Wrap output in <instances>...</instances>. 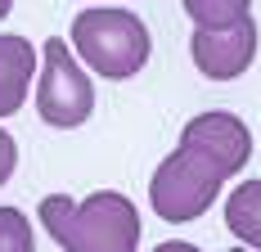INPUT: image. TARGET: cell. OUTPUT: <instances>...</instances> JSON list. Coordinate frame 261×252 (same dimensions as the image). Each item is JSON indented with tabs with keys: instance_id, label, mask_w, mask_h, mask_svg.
<instances>
[{
	"instance_id": "cell-1",
	"label": "cell",
	"mask_w": 261,
	"mask_h": 252,
	"mask_svg": "<svg viewBox=\"0 0 261 252\" xmlns=\"http://www.w3.org/2000/svg\"><path fill=\"white\" fill-rule=\"evenodd\" d=\"M41 225L63 252H135L140 248V207L117 189H95L90 198L50 194L41 198Z\"/></svg>"
},
{
	"instance_id": "cell-2",
	"label": "cell",
	"mask_w": 261,
	"mask_h": 252,
	"mask_svg": "<svg viewBox=\"0 0 261 252\" xmlns=\"http://www.w3.org/2000/svg\"><path fill=\"white\" fill-rule=\"evenodd\" d=\"M72 45L77 54L108 81H126L149 63V27L130 9H81L72 18Z\"/></svg>"
},
{
	"instance_id": "cell-3",
	"label": "cell",
	"mask_w": 261,
	"mask_h": 252,
	"mask_svg": "<svg viewBox=\"0 0 261 252\" xmlns=\"http://www.w3.org/2000/svg\"><path fill=\"white\" fill-rule=\"evenodd\" d=\"M225 180H230V171L212 153L194 149V144H176V153H167L149 180V203L162 221L185 225V221H198L216 203Z\"/></svg>"
},
{
	"instance_id": "cell-4",
	"label": "cell",
	"mask_w": 261,
	"mask_h": 252,
	"mask_svg": "<svg viewBox=\"0 0 261 252\" xmlns=\"http://www.w3.org/2000/svg\"><path fill=\"white\" fill-rule=\"evenodd\" d=\"M36 113L45 126L72 131L95 113V86L81 72V63L68 54L63 36H50L41 45V81H36Z\"/></svg>"
},
{
	"instance_id": "cell-5",
	"label": "cell",
	"mask_w": 261,
	"mask_h": 252,
	"mask_svg": "<svg viewBox=\"0 0 261 252\" xmlns=\"http://www.w3.org/2000/svg\"><path fill=\"white\" fill-rule=\"evenodd\" d=\"M189 54H194V63H198L203 77H212V81H234L257 59V23L243 18V23L225 27V32H198L194 27Z\"/></svg>"
},
{
	"instance_id": "cell-6",
	"label": "cell",
	"mask_w": 261,
	"mask_h": 252,
	"mask_svg": "<svg viewBox=\"0 0 261 252\" xmlns=\"http://www.w3.org/2000/svg\"><path fill=\"white\" fill-rule=\"evenodd\" d=\"M180 144H194V149L212 153L234 176L239 167H248V158H252V131H248L243 117L225 113V108H212V113H198V117L185 122Z\"/></svg>"
},
{
	"instance_id": "cell-7",
	"label": "cell",
	"mask_w": 261,
	"mask_h": 252,
	"mask_svg": "<svg viewBox=\"0 0 261 252\" xmlns=\"http://www.w3.org/2000/svg\"><path fill=\"white\" fill-rule=\"evenodd\" d=\"M36 63H41V50H32L27 36L0 32V117H14L23 108Z\"/></svg>"
},
{
	"instance_id": "cell-8",
	"label": "cell",
	"mask_w": 261,
	"mask_h": 252,
	"mask_svg": "<svg viewBox=\"0 0 261 252\" xmlns=\"http://www.w3.org/2000/svg\"><path fill=\"white\" fill-rule=\"evenodd\" d=\"M225 225L234 239L261 252V180H243L234 194L225 198Z\"/></svg>"
},
{
	"instance_id": "cell-9",
	"label": "cell",
	"mask_w": 261,
	"mask_h": 252,
	"mask_svg": "<svg viewBox=\"0 0 261 252\" xmlns=\"http://www.w3.org/2000/svg\"><path fill=\"white\" fill-rule=\"evenodd\" d=\"M198 32H225V27L252 18V0H180Z\"/></svg>"
},
{
	"instance_id": "cell-10",
	"label": "cell",
	"mask_w": 261,
	"mask_h": 252,
	"mask_svg": "<svg viewBox=\"0 0 261 252\" xmlns=\"http://www.w3.org/2000/svg\"><path fill=\"white\" fill-rule=\"evenodd\" d=\"M0 252H36L32 221L18 207H0Z\"/></svg>"
},
{
	"instance_id": "cell-11",
	"label": "cell",
	"mask_w": 261,
	"mask_h": 252,
	"mask_svg": "<svg viewBox=\"0 0 261 252\" xmlns=\"http://www.w3.org/2000/svg\"><path fill=\"white\" fill-rule=\"evenodd\" d=\"M14 167H18V144H14L9 131H0V185L14 176Z\"/></svg>"
},
{
	"instance_id": "cell-12",
	"label": "cell",
	"mask_w": 261,
	"mask_h": 252,
	"mask_svg": "<svg viewBox=\"0 0 261 252\" xmlns=\"http://www.w3.org/2000/svg\"><path fill=\"white\" fill-rule=\"evenodd\" d=\"M153 252H203V248H194V243H185V239H171V243H158Z\"/></svg>"
},
{
	"instance_id": "cell-13",
	"label": "cell",
	"mask_w": 261,
	"mask_h": 252,
	"mask_svg": "<svg viewBox=\"0 0 261 252\" xmlns=\"http://www.w3.org/2000/svg\"><path fill=\"white\" fill-rule=\"evenodd\" d=\"M9 9H14V0H0V23L9 18Z\"/></svg>"
},
{
	"instance_id": "cell-14",
	"label": "cell",
	"mask_w": 261,
	"mask_h": 252,
	"mask_svg": "<svg viewBox=\"0 0 261 252\" xmlns=\"http://www.w3.org/2000/svg\"><path fill=\"white\" fill-rule=\"evenodd\" d=\"M230 252H248V248H230Z\"/></svg>"
}]
</instances>
